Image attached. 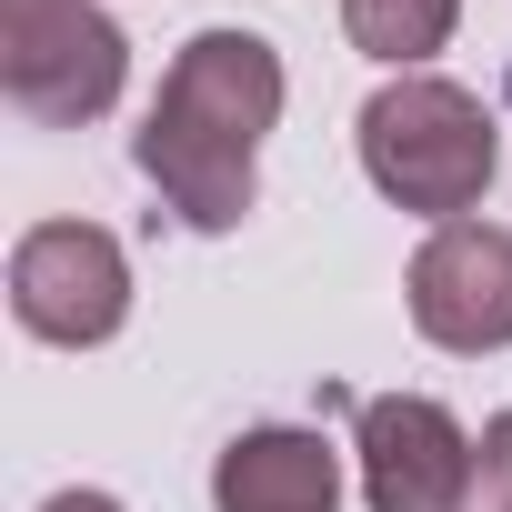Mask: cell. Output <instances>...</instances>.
<instances>
[{
	"mask_svg": "<svg viewBox=\"0 0 512 512\" xmlns=\"http://www.w3.org/2000/svg\"><path fill=\"white\" fill-rule=\"evenodd\" d=\"M352 452H362V502L372 512H462L472 432L432 392H372L362 422H352Z\"/></svg>",
	"mask_w": 512,
	"mask_h": 512,
	"instance_id": "8992f818",
	"label": "cell"
},
{
	"mask_svg": "<svg viewBox=\"0 0 512 512\" xmlns=\"http://www.w3.org/2000/svg\"><path fill=\"white\" fill-rule=\"evenodd\" d=\"M462 512H512V412L482 422V442H472V482H462Z\"/></svg>",
	"mask_w": 512,
	"mask_h": 512,
	"instance_id": "9c48e42d",
	"label": "cell"
},
{
	"mask_svg": "<svg viewBox=\"0 0 512 512\" xmlns=\"http://www.w3.org/2000/svg\"><path fill=\"white\" fill-rule=\"evenodd\" d=\"M412 332L432 352H512V231L502 221H442L412 251Z\"/></svg>",
	"mask_w": 512,
	"mask_h": 512,
	"instance_id": "5b68a950",
	"label": "cell"
},
{
	"mask_svg": "<svg viewBox=\"0 0 512 512\" xmlns=\"http://www.w3.org/2000/svg\"><path fill=\"white\" fill-rule=\"evenodd\" d=\"M121 81H131V41L111 11H91V0H0V91H11V111L81 131L121 101Z\"/></svg>",
	"mask_w": 512,
	"mask_h": 512,
	"instance_id": "3957f363",
	"label": "cell"
},
{
	"mask_svg": "<svg viewBox=\"0 0 512 512\" xmlns=\"http://www.w3.org/2000/svg\"><path fill=\"white\" fill-rule=\"evenodd\" d=\"M272 121H282V51L262 31H191L131 131V161L191 231H241L262 201Z\"/></svg>",
	"mask_w": 512,
	"mask_h": 512,
	"instance_id": "6da1fadb",
	"label": "cell"
},
{
	"mask_svg": "<svg viewBox=\"0 0 512 512\" xmlns=\"http://www.w3.org/2000/svg\"><path fill=\"white\" fill-rule=\"evenodd\" d=\"M11 312L21 332L61 342V352H91L131 322V262L101 221H41L11 241Z\"/></svg>",
	"mask_w": 512,
	"mask_h": 512,
	"instance_id": "277c9868",
	"label": "cell"
},
{
	"mask_svg": "<svg viewBox=\"0 0 512 512\" xmlns=\"http://www.w3.org/2000/svg\"><path fill=\"white\" fill-rule=\"evenodd\" d=\"M211 512H342V452L302 422L231 432L211 462Z\"/></svg>",
	"mask_w": 512,
	"mask_h": 512,
	"instance_id": "52a82bcc",
	"label": "cell"
},
{
	"mask_svg": "<svg viewBox=\"0 0 512 512\" xmlns=\"http://www.w3.org/2000/svg\"><path fill=\"white\" fill-rule=\"evenodd\" d=\"M452 21H462V0H342L352 51H372V61H392V71H422V61L452 41Z\"/></svg>",
	"mask_w": 512,
	"mask_h": 512,
	"instance_id": "ba28073f",
	"label": "cell"
},
{
	"mask_svg": "<svg viewBox=\"0 0 512 512\" xmlns=\"http://www.w3.org/2000/svg\"><path fill=\"white\" fill-rule=\"evenodd\" d=\"M41 512H121V502H111V492H51Z\"/></svg>",
	"mask_w": 512,
	"mask_h": 512,
	"instance_id": "30bf717a",
	"label": "cell"
},
{
	"mask_svg": "<svg viewBox=\"0 0 512 512\" xmlns=\"http://www.w3.org/2000/svg\"><path fill=\"white\" fill-rule=\"evenodd\" d=\"M362 171L382 201L422 211L432 231L442 221H472V201L492 191L502 171V141H492V111L442 81V71H392L372 101H362Z\"/></svg>",
	"mask_w": 512,
	"mask_h": 512,
	"instance_id": "7a4b0ae2",
	"label": "cell"
}]
</instances>
